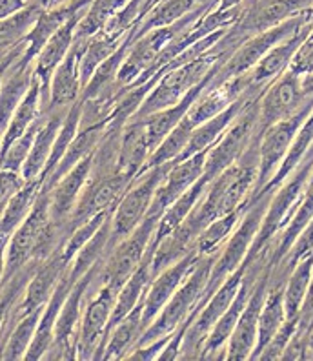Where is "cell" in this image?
Masks as SVG:
<instances>
[{
  "label": "cell",
  "instance_id": "1",
  "mask_svg": "<svg viewBox=\"0 0 313 361\" xmlns=\"http://www.w3.org/2000/svg\"><path fill=\"white\" fill-rule=\"evenodd\" d=\"M259 139L260 133L237 163L226 168L207 185L197 207L186 217L199 232H203L213 219H219L250 201L259 172Z\"/></svg>",
  "mask_w": 313,
  "mask_h": 361
},
{
  "label": "cell",
  "instance_id": "2",
  "mask_svg": "<svg viewBox=\"0 0 313 361\" xmlns=\"http://www.w3.org/2000/svg\"><path fill=\"white\" fill-rule=\"evenodd\" d=\"M217 256H219V252L210 254V256H200L197 259L191 272L186 276V279L177 288L175 294L170 298L168 303L164 305V309L160 310L159 316L155 317L150 326H146L142 331L135 347H142V345L153 343V341H159L162 338H170L179 326L184 325L190 319L193 310L203 301L204 288H206V283L210 279V272H212Z\"/></svg>",
  "mask_w": 313,
  "mask_h": 361
},
{
  "label": "cell",
  "instance_id": "3",
  "mask_svg": "<svg viewBox=\"0 0 313 361\" xmlns=\"http://www.w3.org/2000/svg\"><path fill=\"white\" fill-rule=\"evenodd\" d=\"M272 195H274V192H264L260 197L252 201V204L246 208V212L243 214L241 221L237 223V228H235L234 235L226 239L224 248H221L215 263H213L212 272H210V279H207L206 288H204L203 301H200V305L197 309H200V307L207 301V298L221 286V283L228 278L229 274L235 272V270L243 264V261L246 259L248 252L252 248L257 232H259L260 228V223L264 219L266 208H268Z\"/></svg>",
  "mask_w": 313,
  "mask_h": 361
},
{
  "label": "cell",
  "instance_id": "4",
  "mask_svg": "<svg viewBox=\"0 0 313 361\" xmlns=\"http://www.w3.org/2000/svg\"><path fill=\"white\" fill-rule=\"evenodd\" d=\"M170 166H172V163L146 168L144 172L135 177L132 185L126 188V192L115 207L113 216H111V248L117 243L122 241L124 238H128L129 233L141 225V221L150 214L157 188L168 173Z\"/></svg>",
  "mask_w": 313,
  "mask_h": 361
},
{
  "label": "cell",
  "instance_id": "5",
  "mask_svg": "<svg viewBox=\"0 0 313 361\" xmlns=\"http://www.w3.org/2000/svg\"><path fill=\"white\" fill-rule=\"evenodd\" d=\"M159 219L160 216H157V214H148L128 238L117 243L102 261L101 269L93 279V285L98 286L106 283V285H111L117 290H120V286L128 281L129 276L144 261L151 241H153L155 228L159 225Z\"/></svg>",
  "mask_w": 313,
  "mask_h": 361
},
{
  "label": "cell",
  "instance_id": "6",
  "mask_svg": "<svg viewBox=\"0 0 313 361\" xmlns=\"http://www.w3.org/2000/svg\"><path fill=\"white\" fill-rule=\"evenodd\" d=\"M305 24H313L312 17H309V9L295 15V17L288 18L283 24H279V26L272 27V30H266L262 33H257V35L243 40L238 44V48H235L234 51L229 53V57L222 62L221 66L217 68L210 86H219V84L226 82V80L246 75L248 71H252L257 66V62L264 57L269 49L274 48L275 44H279L281 40L286 39V37H290L300 26H305Z\"/></svg>",
  "mask_w": 313,
  "mask_h": 361
},
{
  "label": "cell",
  "instance_id": "7",
  "mask_svg": "<svg viewBox=\"0 0 313 361\" xmlns=\"http://www.w3.org/2000/svg\"><path fill=\"white\" fill-rule=\"evenodd\" d=\"M262 95V93H260ZM250 99L244 104V108L238 111V115L229 124L228 130L221 135V139L207 150L206 163H204L203 177H206L207 183H212L226 168L237 163L243 157L248 146L259 135V99Z\"/></svg>",
  "mask_w": 313,
  "mask_h": 361
},
{
  "label": "cell",
  "instance_id": "8",
  "mask_svg": "<svg viewBox=\"0 0 313 361\" xmlns=\"http://www.w3.org/2000/svg\"><path fill=\"white\" fill-rule=\"evenodd\" d=\"M248 261L244 259L243 264L238 267L235 272H231L221 286L207 298L206 303L200 309H195L191 314V323L186 331L182 345L179 348V360H199L200 347H203L204 339L212 332L215 323L221 319L222 314L226 312L234 298L237 295L238 286L243 283L244 272H246Z\"/></svg>",
  "mask_w": 313,
  "mask_h": 361
},
{
  "label": "cell",
  "instance_id": "9",
  "mask_svg": "<svg viewBox=\"0 0 313 361\" xmlns=\"http://www.w3.org/2000/svg\"><path fill=\"white\" fill-rule=\"evenodd\" d=\"M313 110V97L308 99L305 104L300 106L295 114H291L286 119L279 121V123L272 124L264 132L260 133L259 139V172H257L255 186L250 195L248 204L255 201L262 190L266 188L272 177L275 176L277 168L283 163L284 155L290 150V145L293 141V137L299 132L300 124L305 123L306 117L312 114Z\"/></svg>",
  "mask_w": 313,
  "mask_h": 361
},
{
  "label": "cell",
  "instance_id": "10",
  "mask_svg": "<svg viewBox=\"0 0 313 361\" xmlns=\"http://www.w3.org/2000/svg\"><path fill=\"white\" fill-rule=\"evenodd\" d=\"M312 6L313 0H252L250 6L243 9L235 26L222 37L221 42L234 51L235 44L238 46L243 40L257 33L272 30L288 18L308 11Z\"/></svg>",
  "mask_w": 313,
  "mask_h": 361
},
{
  "label": "cell",
  "instance_id": "11",
  "mask_svg": "<svg viewBox=\"0 0 313 361\" xmlns=\"http://www.w3.org/2000/svg\"><path fill=\"white\" fill-rule=\"evenodd\" d=\"M102 261H98L88 274H84L79 281H75V285L71 286L70 294L58 312L57 323H55L53 341L42 360H77V331H79L80 316L84 310L88 288L97 276Z\"/></svg>",
  "mask_w": 313,
  "mask_h": 361
},
{
  "label": "cell",
  "instance_id": "12",
  "mask_svg": "<svg viewBox=\"0 0 313 361\" xmlns=\"http://www.w3.org/2000/svg\"><path fill=\"white\" fill-rule=\"evenodd\" d=\"M93 295H86V305L80 316L79 331H77V360H97L104 336L108 331L115 300L119 290L111 285H98Z\"/></svg>",
  "mask_w": 313,
  "mask_h": 361
},
{
  "label": "cell",
  "instance_id": "13",
  "mask_svg": "<svg viewBox=\"0 0 313 361\" xmlns=\"http://www.w3.org/2000/svg\"><path fill=\"white\" fill-rule=\"evenodd\" d=\"M308 99L302 90V79L291 71H284L277 77L268 88L262 92L259 99V133L264 132L268 126L286 119L295 114Z\"/></svg>",
  "mask_w": 313,
  "mask_h": 361
},
{
  "label": "cell",
  "instance_id": "14",
  "mask_svg": "<svg viewBox=\"0 0 313 361\" xmlns=\"http://www.w3.org/2000/svg\"><path fill=\"white\" fill-rule=\"evenodd\" d=\"M269 274L272 267L262 272V276L257 281L243 314L238 316V322L235 325L234 332L229 336L228 343H226V357L228 361H244L250 360L253 348L257 343V331H259V317L262 305H264L266 294H268L269 286Z\"/></svg>",
  "mask_w": 313,
  "mask_h": 361
},
{
  "label": "cell",
  "instance_id": "15",
  "mask_svg": "<svg viewBox=\"0 0 313 361\" xmlns=\"http://www.w3.org/2000/svg\"><path fill=\"white\" fill-rule=\"evenodd\" d=\"M199 257V254L193 252L190 256H186L184 259L177 261L175 264L164 269L155 278H151L150 285L146 288L144 300H142V331L146 326H150L155 317L159 316L164 305L168 303L170 298L175 294V290L184 281L186 276L191 272Z\"/></svg>",
  "mask_w": 313,
  "mask_h": 361
},
{
  "label": "cell",
  "instance_id": "16",
  "mask_svg": "<svg viewBox=\"0 0 313 361\" xmlns=\"http://www.w3.org/2000/svg\"><path fill=\"white\" fill-rule=\"evenodd\" d=\"M88 40H73V46L64 57V61L55 68L49 80V99L46 111H68L80 99V75L79 62Z\"/></svg>",
  "mask_w": 313,
  "mask_h": 361
},
{
  "label": "cell",
  "instance_id": "17",
  "mask_svg": "<svg viewBox=\"0 0 313 361\" xmlns=\"http://www.w3.org/2000/svg\"><path fill=\"white\" fill-rule=\"evenodd\" d=\"M312 27L313 24L300 26L290 37H286V39L281 40L279 44H275L274 48L269 49L264 57L257 62V66L244 75L246 77L248 90H252L255 93H262L277 77L283 75L284 71L288 70V66H290L295 49L299 48V44L305 40V37L308 35Z\"/></svg>",
  "mask_w": 313,
  "mask_h": 361
},
{
  "label": "cell",
  "instance_id": "18",
  "mask_svg": "<svg viewBox=\"0 0 313 361\" xmlns=\"http://www.w3.org/2000/svg\"><path fill=\"white\" fill-rule=\"evenodd\" d=\"M206 154L207 150H204L188 159L172 163L168 173H166L160 186L157 188V194H155L153 203H151L150 214L162 216L164 212L168 210L177 199L184 194L186 190L193 186L200 179V176L204 172V163H206Z\"/></svg>",
  "mask_w": 313,
  "mask_h": 361
},
{
  "label": "cell",
  "instance_id": "19",
  "mask_svg": "<svg viewBox=\"0 0 313 361\" xmlns=\"http://www.w3.org/2000/svg\"><path fill=\"white\" fill-rule=\"evenodd\" d=\"M84 11H79L71 18H68L66 23L62 24L53 35L49 37L48 42L42 46V49L37 55V62L33 64V75L40 82V88H42V101H44V110L48 106L49 99V80L53 75L55 68L64 61V57L68 55V51L73 46V40H75V30L79 20L82 18Z\"/></svg>",
  "mask_w": 313,
  "mask_h": 361
},
{
  "label": "cell",
  "instance_id": "20",
  "mask_svg": "<svg viewBox=\"0 0 313 361\" xmlns=\"http://www.w3.org/2000/svg\"><path fill=\"white\" fill-rule=\"evenodd\" d=\"M93 154L89 157L82 159L79 164L71 168L70 172L57 180L49 194V212L51 219L58 223H66L68 217L75 208L89 176H91Z\"/></svg>",
  "mask_w": 313,
  "mask_h": 361
},
{
  "label": "cell",
  "instance_id": "21",
  "mask_svg": "<svg viewBox=\"0 0 313 361\" xmlns=\"http://www.w3.org/2000/svg\"><path fill=\"white\" fill-rule=\"evenodd\" d=\"M150 155L151 150L150 145H148L144 121L129 119L124 124L122 133H120L117 172L128 176L129 179H135L146 170Z\"/></svg>",
  "mask_w": 313,
  "mask_h": 361
},
{
  "label": "cell",
  "instance_id": "22",
  "mask_svg": "<svg viewBox=\"0 0 313 361\" xmlns=\"http://www.w3.org/2000/svg\"><path fill=\"white\" fill-rule=\"evenodd\" d=\"M75 285V281L66 274L62 276L60 283L57 285L55 292L51 294V298L46 303L44 310H42V316H40L39 326H37L35 336L31 339V345L27 348L26 356L24 360L26 361H39L42 360V356L46 354V350L49 348L51 341H53V331H55V323H57L58 312H60L62 305L66 301L68 294H70L71 286Z\"/></svg>",
  "mask_w": 313,
  "mask_h": 361
},
{
  "label": "cell",
  "instance_id": "23",
  "mask_svg": "<svg viewBox=\"0 0 313 361\" xmlns=\"http://www.w3.org/2000/svg\"><path fill=\"white\" fill-rule=\"evenodd\" d=\"M68 111H46L44 114V121L40 124L39 133H37L35 141H33V146H31L30 155H27L26 163H24L23 170H20L24 180L40 179L46 164H48L51 150H53V142L62 126V121H64Z\"/></svg>",
  "mask_w": 313,
  "mask_h": 361
},
{
  "label": "cell",
  "instance_id": "24",
  "mask_svg": "<svg viewBox=\"0 0 313 361\" xmlns=\"http://www.w3.org/2000/svg\"><path fill=\"white\" fill-rule=\"evenodd\" d=\"M144 300V298H142ZM142 334V301L108 331L97 360H124Z\"/></svg>",
  "mask_w": 313,
  "mask_h": 361
},
{
  "label": "cell",
  "instance_id": "25",
  "mask_svg": "<svg viewBox=\"0 0 313 361\" xmlns=\"http://www.w3.org/2000/svg\"><path fill=\"white\" fill-rule=\"evenodd\" d=\"M284 283L286 281H269L268 294H266L264 305H262V310H260L257 343L250 360H259L260 353L264 350L266 345L272 341V338L277 334V331L286 319V312H284Z\"/></svg>",
  "mask_w": 313,
  "mask_h": 361
},
{
  "label": "cell",
  "instance_id": "26",
  "mask_svg": "<svg viewBox=\"0 0 313 361\" xmlns=\"http://www.w3.org/2000/svg\"><path fill=\"white\" fill-rule=\"evenodd\" d=\"M44 114V101H42V88H40V82L33 75L31 80L30 90L26 92V95L23 97V101L18 102V106L15 108L13 115H11V121L8 124V130L4 133V139H2V146H0V155L8 150V146L23 135L31 124L35 123L39 117H42Z\"/></svg>",
  "mask_w": 313,
  "mask_h": 361
},
{
  "label": "cell",
  "instance_id": "27",
  "mask_svg": "<svg viewBox=\"0 0 313 361\" xmlns=\"http://www.w3.org/2000/svg\"><path fill=\"white\" fill-rule=\"evenodd\" d=\"M40 188H42V179L26 180L23 188L6 203L0 212V238H11V233L20 226L35 204Z\"/></svg>",
  "mask_w": 313,
  "mask_h": 361
},
{
  "label": "cell",
  "instance_id": "28",
  "mask_svg": "<svg viewBox=\"0 0 313 361\" xmlns=\"http://www.w3.org/2000/svg\"><path fill=\"white\" fill-rule=\"evenodd\" d=\"M313 276V254L299 261L284 283V312L286 319H299L300 307L305 303L306 292Z\"/></svg>",
  "mask_w": 313,
  "mask_h": 361
},
{
  "label": "cell",
  "instance_id": "29",
  "mask_svg": "<svg viewBox=\"0 0 313 361\" xmlns=\"http://www.w3.org/2000/svg\"><path fill=\"white\" fill-rule=\"evenodd\" d=\"M42 310H44V307L26 314V316L20 317V319H18L11 329H9L4 345H2V350H0V360H6V361L24 360L27 348H30L31 345V339H33V336H35L37 326H39Z\"/></svg>",
  "mask_w": 313,
  "mask_h": 361
},
{
  "label": "cell",
  "instance_id": "30",
  "mask_svg": "<svg viewBox=\"0 0 313 361\" xmlns=\"http://www.w3.org/2000/svg\"><path fill=\"white\" fill-rule=\"evenodd\" d=\"M250 204L244 203L243 207L237 208V210L229 212V214L219 217V219H213L212 223L200 232L199 238H197L195 252H197L199 256H210V254L221 252L222 243L229 238V233L234 232V228L237 226V223L241 221V217H243V214L246 212V208L250 207Z\"/></svg>",
  "mask_w": 313,
  "mask_h": 361
},
{
  "label": "cell",
  "instance_id": "31",
  "mask_svg": "<svg viewBox=\"0 0 313 361\" xmlns=\"http://www.w3.org/2000/svg\"><path fill=\"white\" fill-rule=\"evenodd\" d=\"M128 2L129 0H93L77 24L75 40H88L97 35Z\"/></svg>",
  "mask_w": 313,
  "mask_h": 361
},
{
  "label": "cell",
  "instance_id": "32",
  "mask_svg": "<svg viewBox=\"0 0 313 361\" xmlns=\"http://www.w3.org/2000/svg\"><path fill=\"white\" fill-rule=\"evenodd\" d=\"M42 121H44V114H42V117H39L35 123L31 124L23 135L18 137V139H15V141L8 146V150L0 155V168H4V170H13V172H20V170H23L27 155H30L31 152V146H33V141H35L37 133H39Z\"/></svg>",
  "mask_w": 313,
  "mask_h": 361
},
{
  "label": "cell",
  "instance_id": "33",
  "mask_svg": "<svg viewBox=\"0 0 313 361\" xmlns=\"http://www.w3.org/2000/svg\"><path fill=\"white\" fill-rule=\"evenodd\" d=\"M197 0H166L159 8L155 9L151 18L146 23L144 33H148L150 30H157V27L170 26V24L177 23L179 18L184 17Z\"/></svg>",
  "mask_w": 313,
  "mask_h": 361
},
{
  "label": "cell",
  "instance_id": "34",
  "mask_svg": "<svg viewBox=\"0 0 313 361\" xmlns=\"http://www.w3.org/2000/svg\"><path fill=\"white\" fill-rule=\"evenodd\" d=\"M297 325H299V319H284V323L281 325L277 334L272 338V341H269V343L264 347V350L260 353L259 360L262 361L281 360L284 348H286V345L290 343V339L293 338V334H295Z\"/></svg>",
  "mask_w": 313,
  "mask_h": 361
},
{
  "label": "cell",
  "instance_id": "35",
  "mask_svg": "<svg viewBox=\"0 0 313 361\" xmlns=\"http://www.w3.org/2000/svg\"><path fill=\"white\" fill-rule=\"evenodd\" d=\"M288 71L295 73L300 79H305V77L313 73V27L293 53Z\"/></svg>",
  "mask_w": 313,
  "mask_h": 361
},
{
  "label": "cell",
  "instance_id": "36",
  "mask_svg": "<svg viewBox=\"0 0 313 361\" xmlns=\"http://www.w3.org/2000/svg\"><path fill=\"white\" fill-rule=\"evenodd\" d=\"M24 177L20 172H13V170H4L0 168V212L6 207L9 199L17 194L18 190L24 186Z\"/></svg>",
  "mask_w": 313,
  "mask_h": 361
},
{
  "label": "cell",
  "instance_id": "37",
  "mask_svg": "<svg viewBox=\"0 0 313 361\" xmlns=\"http://www.w3.org/2000/svg\"><path fill=\"white\" fill-rule=\"evenodd\" d=\"M313 329V276L309 281L308 292H306L305 303L300 307L299 312V325H297V334L308 336L309 331Z\"/></svg>",
  "mask_w": 313,
  "mask_h": 361
},
{
  "label": "cell",
  "instance_id": "38",
  "mask_svg": "<svg viewBox=\"0 0 313 361\" xmlns=\"http://www.w3.org/2000/svg\"><path fill=\"white\" fill-rule=\"evenodd\" d=\"M26 6V0H0V20L20 13Z\"/></svg>",
  "mask_w": 313,
  "mask_h": 361
},
{
  "label": "cell",
  "instance_id": "39",
  "mask_svg": "<svg viewBox=\"0 0 313 361\" xmlns=\"http://www.w3.org/2000/svg\"><path fill=\"white\" fill-rule=\"evenodd\" d=\"M9 238H0V288L4 283V270H6V247H8Z\"/></svg>",
  "mask_w": 313,
  "mask_h": 361
},
{
  "label": "cell",
  "instance_id": "40",
  "mask_svg": "<svg viewBox=\"0 0 313 361\" xmlns=\"http://www.w3.org/2000/svg\"><path fill=\"white\" fill-rule=\"evenodd\" d=\"M31 2H35L42 11H46V9H51V8H57V6L66 4V2H70V0H31Z\"/></svg>",
  "mask_w": 313,
  "mask_h": 361
},
{
  "label": "cell",
  "instance_id": "41",
  "mask_svg": "<svg viewBox=\"0 0 313 361\" xmlns=\"http://www.w3.org/2000/svg\"><path fill=\"white\" fill-rule=\"evenodd\" d=\"M243 4V0H217L215 11H228V9L238 8Z\"/></svg>",
  "mask_w": 313,
  "mask_h": 361
},
{
  "label": "cell",
  "instance_id": "42",
  "mask_svg": "<svg viewBox=\"0 0 313 361\" xmlns=\"http://www.w3.org/2000/svg\"><path fill=\"white\" fill-rule=\"evenodd\" d=\"M302 90H305L306 97H313V73L302 79Z\"/></svg>",
  "mask_w": 313,
  "mask_h": 361
},
{
  "label": "cell",
  "instance_id": "43",
  "mask_svg": "<svg viewBox=\"0 0 313 361\" xmlns=\"http://www.w3.org/2000/svg\"><path fill=\"white\" fill-rule=\"evenodd\" d=\"M306 360H313V329L308 334V341H306Z\"/></svg>",
  "mask_w": 313,
  "mask_h": 361
},
{
  "label": "cell",
  "instance_id": "44",
  "mask_svg": "<svg viewBox=\"0 0 313 361\" xmlns=\"http://www.w3.org/2000/svg\"><path fill=\"white\" fill-rule=\"evenodd\" d=\"M308 188L313 190V170H312V176H309V180H308Z\"/></svg>",
  "mask_w": 313,
  "mask_h": 361
},
{
  "label": "cell",
  "instance_id": "45",
  "mask_svg": "<svg viewBox=\"0 0 313 361\" xmlns=\"http://www.w3.org/2000/svg\"><path fill=\"white\" fill-rule=\"evenodd\" d=\"M309 17H312V23H313V6L309 8Z\"/></svg>",
  "mask_w": 313,
  "mask_h": 361
},
{
  "label": "cell",
  "instance_id": "46",
  "mask_svg": "<svg viewBox=\"0 0 313 361\" xmlns=\"http://www.w3.org/2000/svg\"><path fill=\"white\" fill-rule=\"evenodd\" d=\"M312 146H313V145H312Z\"/></svg>",
  "mask_w": 313,
  "mask_h": 361
}]
</instances>
